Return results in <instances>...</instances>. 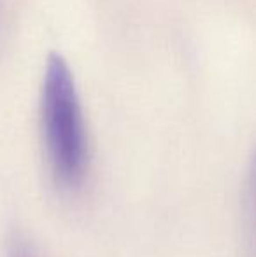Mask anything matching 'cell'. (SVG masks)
<instances>
[{
	"label": "cell",
	"instance_id": "1",
	"mask_svg": "<svg viewBox=\"0 0 256 257\" xmlns=\"http://www.w3.org/2000/svg\"><path fill=\"white\" fill-rule=\"evenodd\" d=\"M41 132L51 180L75 193L90 172V139L70 65L58 53L46 60L41 88Z\"/></svg>",
	"mask_w": 256,
	"mask_h": 257
},
{
	"label": "cell",
	"instance_id": "3",
	"mask_svg": "<svg viewBox=\"0 0 256 257\" xmlns=\"http://www.w3.org/2000/svg\"><path fill=\"white\" fill-rule=\"evenodd\" d=\"M7 257H42L39 248L27 238L16 236L9 243L7 248Z\"/></svg>",
	"mask_w": 256,
	"mask_h": 257
},
{
	"label": "cell",
	"instance_id": "2",
	"mask_svg": "<svg viewBox=\"0 0 256 257\" xmlns=\"http://www.w3.org/2000/svg\"><path fill=\"white\" fill-rule=\"evenodd\" d=\"M247 220H249L253 254L256 257V151L253 156V161H251L249 179H247Z\"/></svg>",
	"mask_w": 256,
	"mask_h": 257
}]
</instances>
